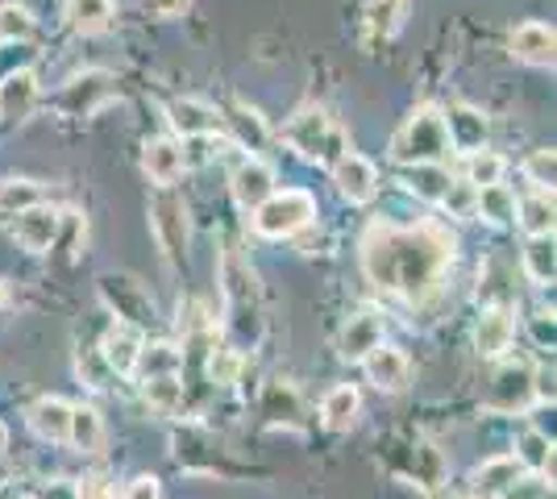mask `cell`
I'll list each match as a JSON object with an SVG mask.
<instances>
[{
  "mask_svg": "<svg viewBox=\"0 0 557 499\" xmlns=\"http://www.w3.org/2000/svg\"><path fill=\"white\" fill-rule=\"evenodd\" d=\"M449 259H454L449 238L442 229H429V225H420V229L383 225L362 246L367 275L383 291H395L404 300H424L433 287L442 284Z\"/></svg>",
  "mask_w": 557,
  "mask_h": 499,
  "instance_id": "6da1fadb",
  "label": "cell"
},
{
  "mask_svg": "<svg viewBox=\"0 0 557 499\" xmlns=\"http://www.w3.org/2000/svg\"><path fill=\"white\" fill-rule=\"evenodd\" d=\"M216 279H221V300H225V329L233 333L237 346H255L262 337V284L250 259L225 246L216 262Z\"/></svg>",
  "mask_w": 557,
  "mask_h": 499,
  "instance_id": "7a4b0ae2",
  "label": "cell"
},
{
  "mask_svg": "<svg viewBox=\"0 0 557 499\" xmlns=\"http://www.w3.org/2000/svg\"><path fill=\"white\" fill-rule=\"evenodd\" d=\"M283 138H287V146H292L300 159H308V163H325V166H333L349 150L346 129L329 117L325 109H300L296 117L287 121Z\"/></svg>",
  "mask_w": 557,
  "mask_h": 499,
  "instance_id": "3957f363",
  "label": "cell"
},
{
  "mask_svg": "<svg viewBox=\"0 0 557 499\" xmlns=\"http://www.w3.org/2000/svg\"><path fill=\"white\" fill-rule=\"evenodd\" d=\"M449 154H454V150H449V138H445L442 109H433V104L417 109V113L408 117V125L392 138V159L404 166L445 163Z\"/></svg>",
  "mask_w": 557,
  "mask_h": 499,
  "instance_id": "277c9868",
  "label": "cell"
},
{
  "mask_svg": "<svg viewBox=\"0 0 557 499\" xmlns=\"http://www.w3.org/2000/svg\"><path fill=\"white\" fill-rule=\"evenodd\" d=\"M312 216H317V200L308 191H271L255 209V229L262 238H292V234H300L304 225H312Z\"/></svg>",
  "mask_w": 557,
  "mask_h": 499,
  "instance_id": "5b68a950",
  "label": "cell"
},
{
  "mask_svg": "<svg viewBox=\"0 0 557 499\" xmlns=\"http://www.w3.org/2000/svg\"><path fill=\"white\" fill-rule=\"evenodd\" d=\"M150 234L159 241L166 262H184L187 254V204L175 188H159L150 200Z\"/></svg>",
  "mask_w": 557,
  "mask_h": 499,
  "instance_id": "8992f818",
  "label": "cell"
},
{
  "mask_svg": "<svg viewBox=\"0 0 557 499\" xmlns=\"http://www.w3.org/2000/svg\"><path fill=\"white\" fill-rule=\"evenodd\" d=\"M533 366L529 362H520V358H511L504 362L499 371H495V379H491V391H487V408L491 412H524V408L533 404Z\"/></svg>",
  "mask_w": 557,
  "mask_h": 499,
  "instance_id": "52a82bcc",
  "label": "cell"
},
{
  "mask_svg": "<svg viewBox=\"0 0 557 499\" xmlns=\"http://www.w3.org/2000/svg\"><path fill=\"white\" fill-rule=\"evenodd\" d=\"M113 100V75L109 72H84L75 75L67 88L59 92V109L67 117H92L96 109H104Z\"/></svg>",
  "mask_w": 557,
  "mask_h": 499,
  "instance_id": "ba28073f",
  "label": "cell"
},
{
  "mask_svg": "<svg viewBox=\"0 0 557 499\" xmlns=\"http://www.w3.org/2000/svg\"><path fill=\"white\" fill-rule=\"evenodd\" d=\"M100 296H104V304H109L125 325H146V321L154 316L150 296H146L138 287V279H129V275H104V279H100Z\"/></svg>",
  "mask_w": 557,
  "mask_h": 499,
  "instance_id": "9c48e42d",
  "label": "cell"
},
{
  "mask_svg": "<svg viewBox=\"0 0 557 499\" xmlns=\"http://www.w3.org/2000/svg\"><path fill=\"white\" fill-rule=\"evenodd\" d=\"M445 121V138H449V150H462V154H474V150H487V117L470 104H449L442 113Z\"/></svg>",
  "mask_w": 557,
  "mask_h": 499,
  "instance_id": "30bf717a",
  "label": "cell"
},
{
  "mask_svg": "<svg viewBox=\"0 0 557 499\" xmlns=\"http://www.w3.org/2000/svg\"><path fill=\"white\" fill-rule=\"evenodd\" d=\"M13 238L22 241L29 254H47L50 246L59 241V209L50 204H34L25 213H13Z\"/></svg>",
  "mask_w": 557,
  "mask_h": 499,
  "instance_id": "8fae6325",
  "label": "cell"
},
{
  "mask_svg": "<svg viewBox=\"0 0 557 499\" xmlns=\"http://www.w3.org/2000/svg\"><path fill=\"white\" fill-rule=\"evenodd\" d=\"M333 184H337V191L346 196L349 204H367V200H374L379 175H374L371 159H362V154L346 150V154L333 163Z\"/></svg>",
  "mask_w": 557,
  "mask_h": 499,
  "instance_id": "7c38bea8",
  "label": "cell"
},
{
  "mask_svg": "<svg viewBox=\"0 0 557 499\" xmlns=\"http://www.w3.org/2000/svg\"><path fill=\"white\" fill-rule=\"evenodd\" d=\"M383 333H387V321L383 312L362 309L358 316H349L346 329H342V358L346 362H362V358L383 346Z\"/></svg>",
  "mask_w": 557,
  "mask_h": 499,
  "instance_id": "4fadbf2b",
  "label": "cell"
},
{
  "mask_svg": "<svg viewBox=\"0 0 557 499\" xmlns=\"http://www.w3.org/2000/svg\"><path fill=\"white\" fill-rule=\"evenodd\" d=\"M230 188H233V200H237L246 213H255L258 204L275 191V171L267 163H258V159H246V163L233 166Z\"/></svg>",
  "mask_w": 557,
  "mask_h": 499,
  "instance_id": "5bb4252c",
  "label": "cell"
},
{
  "mask_svg": "<svg viewBox=\"0 0 557 499\" xmlns=\"http://www.w3.org/2000/svg\"><path fill=\"white\" fill-rule=\"evenodd\" d=\"M141 346H146V341H141L138 325L116 321L113 329L104 333V341H100V358L109 362V371H116V375H134V371H138Z\"/></svg>",
  "mask_w": 557,
  "mask_h": 499,
  "instance_id": "9a60e30c",
  "label": "cell"
},
{
  "mask_svg": "<svg viewBox=\"0 0 557 499\" xmlns=\"http://www.w3.org/2000/svg\"><path fill=\"white\" fill-rule=\"evenodd\" d=\"M554 25L545 22H524L516 34H511V54L529 67H554Z\"/></svg>",
  "mask_w": 557,
  "mask_h": 499,
  "instance_id": "2e32d148",
  "label": "cell"
},
{
  "mask_svg": "<svg viewBox=\"0 0 557 499\" xmlns=\"http://www.w3.org/2000/svg\"><path fill=\"white\" fill-rule=\"evenodd\" d=\"M38 104V75L22 67V72H9L0 79V117L4 121H25Z\"/></svg>",
  "mask_w": 557,
  "mask_h": 499,
  "instance_id": "e0dca14e",
  "label": "cell"
},
{
  "mask_svg": "<svg viewBox=\"0 0 557 499\" xmlns=\"http://www.w3.org/2000/svg\"><path fill=\"white\" fill-rule=\"evenodd\" d=\"M367 362V375L379 391H404L408 387V375H412V362L404 350H395V346H379L371 354L362 358Z\"/></svg>",
  "mask_w": 557,
  "mask_h": 499,
  "instance_id": "ac0fdd59",
  "label": "cell"
},
{
  "mask_svg": "<svg viewBox=\"0 0 557 499\" xmlns=\"http://www.w3.org/2000/svg\"><path fill=\"white\" fill-rule=\"evenodd\" d=\"M511 333H516V325H511L508 304H487L479 316V329H474V346L483 358H499L511 346Z\"/></svg>",
  "mask_w": 557,
  "mask_h": 499,
  "instance_id": "d6986e66",
  "label": "cell"
},
{
  "mask_svg": "<svg viewBox=\"0 0 557 499\" xmlns=\"http://www.w3.org/2000/svg\"><path fill=\"white\" fill-rule=\"evenodd\" d=\"M29 428H34L42 441H50V446H63L71 428V404L59 400V396H42L38 404L29 408Z\"/></svg>",
  "mask_w": 557,
  "mask_h": 499,
  "instance_id": "ffe728a7",
  "label": "cell"
},
{
  "mask_svg": "<svg viewBox=\"0 0 557 499\" xmlns=\"http://www.w3.org/2000/svg\"><path fill=\"white\" fill-rule=\"evenodd\" d=\"M141 163H146V175H150L159 188H171V184L184 175V146H175L171 138H154V142H146Z\"/></svg>",
  "mask_w": 557,
  "mask_h": 499,
  "instance_id": "44dd1931",
  "label": "cell"
},
{
  "mask_svg": "<svg viewBox=\"0 0 557 499\" xmlns=\"http://www.w3.org/2000/svg\"><path fill=\"white\" fill-rule=\"evenodd\" d=\"M166 121H171V129L184 134V138H205V134H212V129L221 125L216 109L205 104V100H175V104L166 109Z\"/></svg>",
  "mask_w": 557,
  "mask_h": 499,
  "instance_id": "7402d4cb",
  "label": "cell"
},
{
  "mask_svg": "<svg viewBox=\"0 0 557 499\" xmlns=\"http://www.w3.org/2000/svg\"><path fill=\"white\" fill-rule=\"evenodd\" d=\"M230 134H233V146L237 150H250V154H262L267 142H271V129H267V121L258 109H246V104H237L230 117Z\"/></svg>",
  "mask_w": 557,
  "mask_h": 499,
  "instance_id": "603a6c76",
  "label": "cell"
},
{
  "mask_svg": "<svg viewBox=\"0 0 557 499\" xmlns=\"http://www.w3.org/2000/svg\"><path fill=\"white\" fill-rule=\"evenodd\" d=\"M520 471H524V466H520L516 458H491V462H483V466L474 471V496H479V499L504 496V491H511V487H516Z\"/></svg>",
  "mask_w": 557,
  "mask_h": 499,
  "instance_id": "cb8c5ba5",
  "label": "cell"
},
{
  "mask_svg": "<svg viewBox=\"0 0 557 499\" xmlns=\"http://www.w3.org/2000/svg\"><path fill=\"white\" fill-rule=\"evenodd\" d=\"M358 408H362L358 387L342 383V387H333L325 400H321V421H325V428H333V433H346V428L358 421Z\"/></svg>",
  "mask_w": 557,
  "mask_h": 499,
  "instance_id": "d4e9b609",
  "label": "cell"
},
{
  "mask_svg": "<svg viewBox=\"0 0 557 499\" xmlns=\"http://www.w3.org/2000/svg\"><path fill=\"white\" fill-rule=\"evenodd\" d=\"M408 0H367V34L374 42H387L404 29Z\"/></svg>",
  "mask_w": 557,
  "mask_h": 499,
  "instance_id": "484cf974",
  "label": "cell"
},
{
  "mask_svg": "<svg viewBox=\"0 0 557 499\" xmlns=\"http://www.w3.org/2000/svg\"><path fill=\"white\" fill-rule=\"evenodd\" d=\"M404 184H408V191H417L420 200H429V204H442L445 191H449V171H445L442 163H417L404 171Z\"/></svg>",
  "mask_w": 557,
  "mask_h": 499,
  "instance_id": "4316f807",
  "label": "cell"
},
{
  "mask_svg": "<svg viewBox=\"0 0 557 499\" xmlns=\"http://www.w3.org/2000/svg\"><path fill=\"white\" fill-rule=\"evenodd\" d=\"M516 462L536 471V475H545L549 487H554V441H549L545 433H536V428L520 433V441H516Z\"/></svg>",
  "mask_w": 557,
  "mask_h": 499,
  "instance_id": "83f0119b",
  "label": "cell"
},
{
  "mask_svg": "<svg viewBox=\"0 0 557 499\" xmlns=\"http://www.w3.org/2000/svg\"><path fill=\"white\" fill-rule=\"evenodd\" d=\"M67 17L75 34H100L113 25V0H71Z\"/></svg>",
  "mask_w": 557,
  "mask_h": 499,
  "instance_id": "f1b7e54d",
  "label": "cell"
},
{
  "mask_svg": "<svg viewBox=\"0 0 557 499\" xmlns=\"http://www.w3.org/2000/svg\"><path fill=\"white\" fill-rule=\"evenodd\" d=\"M516 221L524 225L529 238H541V234H554V191H536L524 204H516Z\"/></svg>",
  "mask_w": 557,
  "mask_h": 499,
  "instance_id": "f546056e",
  "label": "cell"
},
{
  "mask_svg": "<svg viewBox=\"0 0 557 499\" xmlns=\"http://www.w3.org/2000/svg\"><path fill=\"white\" fill-rule=\"evenodd\" d=\"M524 271H529V279H533V284H541V287L554 284V271H557L554 234L529 238V246H524Z\"/></svg>",
  "mask_w": 557,
  "mask_h": 499,
  "instance_id": "4dcf8cb0",
  "label": "cell"
},
{
  "mask_svg": "<svg viewBox=\"0 0 557 499\" xmlns=\"http://www.w3.org/2000/svg\"><path fill=\"white\" fill-rule=\"evenodd\" d=\"M67 441L84 453L100 450V441H104V425H100V412H96V408H71Z\"/></svg>",
  "mask_w": 557,
  "mask_h": 499,
  "instance_id": "1f68e13d",
  "label": "cell"
},
{
  "mask_svg": "<svg viewBox=\"0 0 557 499\" xmlns=\"http://www.w3.org/2000/svg\"><path fill=\"white\" fill-rule=\"evenodd\" d=\"M34 204H47V188L38 179H9V184H0V213H25Z\"/></svg>",
  "mask_w": 557,
  "mask_h": 499,
  "instance_id": "d6a6232c",
  "label": "cell"
},
{
  "mask_svg": "<svg viewBox=\"0 0 557 499\" xmlns=\"http://www.w3.org/2000/svg\"><path fill=\"white\" fill-rule=\"evenodd\" d=\"M474 213H483L491 225H508V221H516V196L504 184H487V188H479Z\"/></svg>",
  "mask_w": 557,
  "mask_h": 499,
  "instance_id": "836d02e7",
  "label": "cell"
},
{
  "mask_svg": "<svg viewBox=\"0 0 557 499\" xmlns=\"http://www.w3.org/2000/svg\"><path fill=\"white\" fill-rule=\"evenodd\" d=\"M138 371L146 379H154V375H180L184 371V350L180 346H141V358H138Z\"/></svg>",
  "mask_w": 557,
  "mask_h": 499,
  "instance_id": "e575fe53",
  "label": "cell"
},
{
  "mask_svg": "<svg viewBox=\"0 0 557 499\" xmlns=\"http://www.w3.org/2000/svg\"><path fill=\"white\" fill-rule=\"evenodd\" d=\"M146 404L159 408L163 416H175L180 408H184V383L180 375H154V379H146Z\"/></svg>",
  "mask_w": 557,
  "mask_h": 499,
  "instance_id": "d590c367",
  "label": "cell"
},
{
  "mask_svg": "<svg viewBox=\"0 0 557 499\" xmlns=\"http://www.w3.org/2000/svg\"><path fill=\"white\" fill-rule=\"evenodd\" d=\"M504 179V159L495 150H474L466 154V184L474 188H487V184H499Z\"/></svg>",
  "mask_w": 557,
  "mask_h": 499,
  "instance_id": "8d00e7d4",
  "label": "cell"
},
{
  "mask_svg": "<svg viewBox=\"0 0 557 499\" xmlns=\"http://www.w3.org/2000/svg\"><path fill=\"white\" fill-rule=\"evenodd\" d=\"M205 371H209L212 383H233L237 371H242V350H237V346H212Z\"/></svg>",
  "mask_w": 557,
  "mask_h": 499,
  "instance_id": "74e56055",
  "label": "cell"
},
{
  "mask_svg": "<svg viewBox=\"0 0 557 499\" xmlns=\"http://www.w3.org/2000/svg\"><path fill=\"white\" fill-rule=\"evenodd\" d=\"M34 29V17L25 4H0V38L4 42H17V38H29Z\"/></svg>",
  "mask_w": 557,
  "mask_h": 499,
  "instance_id": "f35d334b",
  "label": "cell"
},
{
  "mask_svg": "<svg viewBox=\"0 0 557 499\" xmlns=\"http://www.w3.org/2000/svg\"><path fill=\"white\" fill-rule=\"evenodd\" d=\"M524 175L536 184V191H554V175H557L554 150H533V154L524 159Z\"/></svg>",
  "mask_w": 557,
  "mask_h": 499,
  "instance_id": "ab89813d",
  "label": "cell"
},
{
  "mask_svg": "<svg viewBox=\"0 0 557 499\" xmlns=\"http://www.w3.org/2000/svg\"><path fill=\"white\" fill-rule=\"evenodd\" d=\"M474 200H479V188H474V184H449V191H445V209H449V213H458V216H470L474 213Z\"/></svg>",
  "mask_w": 557,
  "mask_h": 499,
  "instance_id": "60d3db41",
  "label": "cell"
},
{
  "mask_svg": "<svg viewBox=\"0 0 557 499\" xmlns=\"http://www.w3.org/2000/svg\"><path fill=\"white\" fill-rule=\"evenodd\" d=\"M125 499H163V487H159V478L141 475V478H134V483H129Z\"/></svg>",
  "mask_w": 557,
  "mask_h": 499,
  "instance_id": "b9f144b4",
  "label": "cell"
},
{
  "mask_svg": "<svg viewBox=\"0 0 557 499\" xmlns=\"http://www.w3.org/2000/svg\"><path fill=\"white\" fill-rule=\"evenodd\" d=\"M533 333L545 350H554V312H536L533 316Z\"/></svg>",
  "mask_w": 557,
  "mask_h": 499,
  "instance_id": "7bdbcfd3",
  "label": "cell"
},
{
  "mask_svg": "<svg viewBox=\"0 0 557 499\" xmlns=\"http://www.w3.org/2000/svg\"><path fill=\"white\" fill-rule=\"evenodd\" d=\"M75 496L79 499H113V491H109V483H104V478H88V483H79V487H75Z\"/></svg>",
  "mask_w": 557,
  "mask_h": 499,
  "instance_id": "ee69618b",
  "label": "cell"
},
{
  "mask_svg": "<svg viewBox=\"0 0 557 499\" xmlns=\"http://www.w3.org/2000/svg\"><path fill=\"white\" fill-rule=\"evenodd\" d=\"M150 9H154L159 17H180L187 9V0H150Z\"/></svg>",
  "mask_w": 557,
  "mask_h": 499,
  "instance_id": "f6af8a7d",
  "label": "cell"
},
{
  "mask_svg": "<svg viewBox=\"0 0 557 499\" xmlns=\"http://www.w3.org/2000/svg\"><path fill=\"white\" fill-rule=\"evenodd\" d=\"M42 499H79V496H75L71 483H50L47 491H42Z\"/></svg>",
  "mask_w": 557,
  "mask_h": 499,
  "instance_id": "bcb514c9",
  "label": "cell"
},
{
  "mask_svg": "<svg viewBox=\"0 0 557 499\" xmlns=\"http://www.w3.org/2000/svg\"><path fill=\"white\" fill-rule=\"evenodd\" d=\"M0 499H29L17 483H0Z\"/></svg>",
  "mask_w": 557,
  "mask_h": 499,
  "instance_id": "7dc6e473",
  "label": "cell"
},
{
  "mask_svg": "<svg viewBox=\"0 0 557 499\" xmlns=\"http://www.w3.org/2000/svg\"><path fill=\"white\" fill-rule=\"evenodd\" d=\"M0 304H4V284H0Z\"/></svg>",
  "mask_w": 557,
  "mask_h": 499,
  "instance_id": "c3c4849f",
  "label": "cell"
},
{
  "mask_svg": "<svg viewBox=\"0 0 557 499\" xmlns=\"http://www.w3.org/2000/svg\"><path fill=\"white\" fill-rule=\"evenodd\" d=\"M474 499H479V496H474Z\"/></svg>",
  "mask_w": 557,
  "mask_h": 499,
  "instance_id": "681fc988",
  "label": "cell"
}]
</instances>
